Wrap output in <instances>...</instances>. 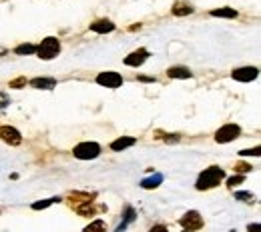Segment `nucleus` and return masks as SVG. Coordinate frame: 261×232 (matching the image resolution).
Instances as JSON below:
<instances>
[{
  "label": "nucleus",
  "instance_id": "1",
  "mask_svg": "<svg viewBox=\"0 0 261 232\" xmlns=\"http://www.w3.org/2000/svg\"><path fill=\"white\" fill-rule=\"evenodd\" d=\"M223 178H225V170H223V168H219V166H209V168H205V170L199 174L195 188H197V190H211V188L219 186Z\"/></svg>",
  "mask_w": 261,
  "mask_h": 232
},
{
  "label": "nucleus",
  "instance_id": "2",
  "mask_svg": "<svg viewBox=\"0 0 261 232\" xmlns=\"http://www.w3.org/2000/svg\"><path fill=\"white\" fill-rule=\"evenodd\" d=\"M59 52H61V42L54 36L45 38L36 46V54H38V58H42V60H52V58L59 56Z\"/></svg>",
  "mask_w": 261,
  "mask_h": 232
},
{
  "label": "nucleus",
  "instance_id": "3",
  "mask_svg": "<svg viewBox=\"0 0 261 232\" xmlns=\"http://www.w3.org/2000/svg\"><path fill=\"white\" fill-rule=\"evenodd\" d=\"M72 154H75V158H79V160H93V158H97L100 154V146L97 142H81L75 146Z\"/></svg>",
  "mask_w": 261,
  "mask_h": 232
},
{
  "label": "nucleus",
  "instance_id": "4",
  "mask_svg": "<svg viewBox=\"0 0 261 232\" xmlns=\"http://www.w3.org/2000/svg\"><path fill=\"white\" fill-rule=\"evenodd\" d=\"M239 134H241V128H239L237 124H225V126H221V128L215 132V142L227 144V142H231V140H235Z\"/></svg>",
  "mask_w": 261,
  "mask_h": 232
},
{
  "label": "nucleus",
  "instance_id": "5",
  "mask_svg": "<svg viewBox=\"0 0 261 232\" xmlns=\"http://www.w3.org/2000/svg\"><path fill=\"white\" fill-rule=\"evenodd\" d=\"M179 224L185 230H199V228H203V216L197 210H189V212L183 214V218L179 220Z\"/></svg>",
  "mask_w": 261,
  "mask_h": 232
},
{
  "label": "nucleus",
  "instance_id": "6",
  "mask_svg": "<svg viewBox=\"0 0 261 232\" xmlns=\"http://www.w3.org/2000/svg\"><path fill=\"white\" fill-rule=\"evenodd\" d=\"M97 82L100 86H107V88H119L123 84V76L119 72H113V70H107V72H100L97 76Z\"/></svg>",
  "mask_w": 261,
  "mask_h": 232
},
{
  "label": "nucleus",
  "instance_id": "7",
  "mask_svg": "<svg viewBox=\"0 0 261 232\" xmlns=\"http://www.w3.org/2000/svg\"><path fill=\"white\" fill-rule=\"evenodd\" d=\"M0 140L10 144V146H18V144L22 142V136L16 128L12 126H0Z\"/></svg>",
  "mask_w": 261,
  "mask_h": 232
},
{
  "label": "nucleus",
  "instance_id": "8",
  "mask_svg": "<svg viewBox=\"0 0 261 232\" xmlns=\"http://www.w3.org/2000/svg\"><path fill=\"white\" fill-rule=\"evenodd\" d=\"M231 76H233V80H237V82H251L259 76V70L255 66H243V68H235Z\"/></svg>",
  "mask_w": 261,
  "mask_h": 232
},
{
  "label": "nucleus",
  "instance_id": "9",
  "mask_svg": "<svg viewBox=\"0 0 261 232\" xmlns=\"http://www.w3.org/2000/svg\"><path fill=\"white\" fill-rule=\"evenodd\" d=\"M149 58V50H145V48H139L135 52H130L127 58H125V64L127 66H141L145 60Z\"/></svg>",
  "mask_w": 261,
  "mask_h": 232
},
{
  "label": "nucleus",
  "instance_id": "10",
  "mask_svg": "<svg viewBox=\"0 0 261 232\" xmlns=\"http://www.w3.org/2000/svg\"><path fill=\"white\" fill-rule=\"evenodd\" d=\"M91 30L93 32H98V34H107V32H113L114 30V24L109 18H100V20H95L91 24Z\"/></svg>",
  "mask_w": 261,
  "mask_h": 232
},
{
  "label": "nucleus",
  "instance_id": "11",
  "mask_svg": "<svg viewBox=\"0 0 261 232\" xmlns=\"http://www.w3.org/2000/svg\"><path fill=\"white\" fill-rule=\"evenodd\" d=\"M135 144H137V140H135L133 136H121V138H117V140L111 142V148L119 152V150H125V148L135 146Z\"/></svg>",
  "mask_w": 261,
  "mask_h": 232
},
{
  "label": "nucleus",
  "instance_id": "12",
  "mask_svg": "<svg viewBox=\"0 0 261 232\" xmlns=\"http://www.w3.org/2000/svg\"><path fill=\"white\" fill-rule=\"evenodd\" d=\"M167 76L169 78H191L193 72L187 68V66H171L167 70Z\"/></svg>",
  "mask_w": 261,
  "mask_h": 232
},
{
  "label": "nucleus",
  "instance_id": "13",
  "mask_svg": "<svg viewBox=\"0 0 261 232\" xmlns=\"http://www.w3.org/2000/svg\"><path fill=\"white\" fill-rule=\"evenodd\" d=\"M81 216H95L97 214V208H95V200H86V202H81V204H75L72 206Z\"/></svg>",
  "mask_w": 261,
  "mask_h": 232
},
{
  "label": "nucleus",
  "instance_id": "14",
  "mask_svg": "<svg viewBox=\"0 0 261 232\" xmlns=\"http://www.w3.org/2000/svg\"><path fill=\"white\" fill-rule=\"evenodd\" d=\"M31 86L33 88H38V90H52L56 86V80L54 78H33Z\"/></svg>",
  "mask_w": 261,
  "mask_h": 232
},
{
  "label": "nucleus",
  "instance_id": "15",
  "mask_svg": "<svg viewBox=\"0 0 261 232\" xmlns=\"http://www.w3.org/2000/svg\"><path fill=\"white\" fill-rule=\"evenodd\" d=\"M171 12L175 14V16H187V14H193V6L189 2H181V0H179V2L173 4Z\"/></svg>",
  "mask_w": 261,
  "mask_h": 232
},
{
  "label": "nucleus",
  "instance_id": "16",
  "mask_svg": "<svg viewBox=\"0 0 261 232\" xmlns=\"http://www.w3.org/2000/svg\"><path fill=\"white\" fill-rule=\"evenodd\" d=\"M209 14H211V16H215V18H237V10L235 8H227V6L215 8Z\"/></svg>",
  "mask_w": 261,
  "mask_h": 232
},
{
  "label": "nucleus",
  "instance_id": "17",
  "mask_svg": "<svg viewBox=\"0 0 261 232\" xmlns=\"http://www.w3.org/2000/svg\"><path fill=\"white\" fill-rule=\"evenodd\" d=\"M68 200H70V206H75V204H81V202H86V200H95V194H89V192H72V194H68Z\"/></svg>",
  "mask_w": 261,
  "mask_h": 232
},
{
  "label": "nucleus",
  "instance_id": "18",
  "mask_svg": "<svg viewBox=\"0 0 261 232\" xmlns=\"http://www.w3.org/2000/svg\"><path fill=\"white\" fill-rule=\"evenodd\" d=\"M161 182H163V174H155V176H151V178L141 180V186L145 188V190H151V188H157Z\"/></svg>",
  "mask_w": 261,
  "mask_h": 232
},
{
  "label": "nucleus",
  "instance_id": "19",
  "mask_svg": "<svg viewBox=\"0 0 261 232\" xmlns=\"http://www.w3.org/2000/svg\"><path fill=\"white\" fill-rule=\"evenodd\" d=\"M133 220H135V210L130 208V206H127V212H125V220H123V222H121V224L117 226V232L125 230V228H127V226H129L130 222H133Z\"/></svg>",
  "mask_w": 261,
  "mask_h": 232
},
{
  "label": "nucleus",
  "instance_id": "20",
  "mask_svg": "<svg viewBox=\"0 0 261 232\" xmlns=\"http://www.w3.org/2000/svg\"><path fill=\"white\" fill-rule=\"evenodd\" d=\"M54 202H61V198H59V196H54V198H47V200L34 202V204H33V210H42V208H49L50 204H54Z\"/></svg>",
  "mask_w": 261,
  "mask_h": 232
},
{
  "label": "nucleus",
  "instance_id": "21",
  "mask_svg": "<svg viewBox=\"0 0 261 232\" xmlns=\"http://www.w3.org/2000/svg\"><path fill=\"white\" fill-rule=\"evenodd\" d=\"M14 52H16V54H36V46L26 42V44H20V46L14 48Z\"/></svg>",
  "mask_w": 261,
  "mask_h": 232
},
{
  "label": "nucleus",
  "instance_id": "22",
  "mask_svg": "<svg viewBox=\"0 0 261 232\" xmlns=\"http://www.w3.org/2000/svg\"><path fill=\"white\" fill-rule=\"evenodd\" d=\"M10 102H12V100H10V96L6 94V92H0V114H2L8 106H10Z\"/></svg>",
  "mask_w": 261,
  "mask_h": 232
},
{
  "label": "nucleus",
  "instance_id": "23",
  "mask_svg": "<svg viewBox=\"0 0 261 232\" xmlns=\"http://www.w3.org/2000/svg\"><path fill=\"white\" fill-rule=\"evenodd\" d=\"M105 228H107V224H105L103 220H95V222H91L89 226H86L84 230H86V232H91V230H105Z\"/></svg>",
  "mask_w": 261,
  "mask_h": 232
},
{
  "label": "nucleus",
  "instance_id": "24",
  "mask_svg": "<svg viewBox=\"0 0 261 232\" xmlns=\"http://www.w3.org/2000/svg\"><path fill=\"white\" fill-rule=\"evenodd\" d=\"M235 198L241 200V202H247V204H251V202H253V194L251 192H235Z\"/></svg>",
  "mask_w": 261,
  "mask_h": 232
},
{
  "label": "nucleus",
  "instance_id": "25",
  "mask_svg": "<svg viewBox=\"0 0 261 232\" xmlns=\"http://www.w3.org/2000/svg\"><path fill=\"white\" fill-rule=\"evenodd\" d=\"M251 170H253V166L247 164V162H239V164H235V172H237V174H245V172H251Z\"/></svg>",
  "mask_w": 261,
  "mask_h": 232
},
{
  "label": "nucleus",
  "instance_id": "26",
  "mask_svg": "<svg viewBox=\"0 0 261 232\" xmlns=\"http://www.w3.org/2000/svg\"><path fill=\"white\" fill-rule=\"evenodd\" d=\"M239 154H241V156H259V154H261V148H259V146H255V148H247V150H241Z\"/></svg>",
  "mask_w": 261,
  "mask_h": 232
},
{
  "label": "nucleus",
  "instance_id": "27",
  "mask_svg": "<svg viewBox=\"0 0 261 232\" xmlns=\"http://www.w3.org/2000/svg\"><path fill=\"white\" fill-rule=\"evenodd\" d=\"M243 180H245V178H243V174H235V176H231V178L227 180V184H229L231 188H233L235 184H241Z\"/></svg>",
  "mask_w": 261,
  "mask_h": 232
},
{
  "label": "nucleus",
  "instance_id": "28",
  "mask_svg": "<svg viewBox=\"0 0 261 232\" xmlns=\"http://www.w3.org/2000/svg\"><path fill=\"white\" fill-rule=\"evenodd\" d=\"M22 86H26V78H16V80H10V88H22Z\"/></svg>",
  "mask_w": 261,
  "mask_h": 232
},
{
  "label": "nucleus",
  "instance_id": "29",
  "mask_svg": "<svg viewBox=\"0 0 261 232\" xmlns=\"http://www.w3.org/2000/svg\"><path fill=\"white\" fill-rule=\"evenodd\" d=\"M139 80L141 82H155V78H151V76H139Z\"/></svg>",
  "mask_w": 261,
  "mask_h": 232
}]
</instances>
